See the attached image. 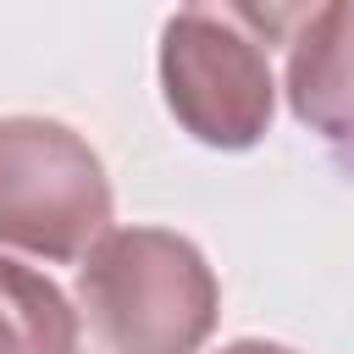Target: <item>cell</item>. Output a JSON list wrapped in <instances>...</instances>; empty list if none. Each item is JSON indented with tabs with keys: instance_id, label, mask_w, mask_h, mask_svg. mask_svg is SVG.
Segmentation results:
<instances>
[{
	"instance_id": "obj_1",
	"label": "cell",
	"mask_w": 354,
	"mask_h": 354,
	"mask_svg": "<svg viewBox=\"0 0 354 354\" xmlns=\"http://www.w3.org/2000/svg\"><path fill=\"white\" fill-rule=\"evenodd\" d=\"M77 304L105 354H194L216 326V277L177 232L111 227L77 266Z\"/></svg>"
},
{
	"instance_id": "obj_2",
	"label": "cell",
	"mask_w": 354,
	"mask_h": 354,
	"mask_svg": "<svg viewBox=\"0 0 354 354\" xmlns=\"http://www.w3.org/2000/svg\"><path fill=\"white\" fill-rule=\"evenodd\" d=\"M111 232V183L100 155L61 122H0V243L77 260Z\"/></svg>"
},
{
	"instance_id": "obj_3",
	"label": "cell",
	"mask_w": 354,
	"mask_h": 354,
	"mask_svg": "<svg viewBox=\"0 0 354 354\" xmlns=\"http://www.w3.org/2000/svg\"><path fill=\"white\" fill-rule=\"evenodd\" d=\"M171 116L216 149H243L271 122V66L232 11H177L160 33Z\"/></svg>"
},
{
	"instance_id": "obj_4",
	"label": "cell",
	"mask_w": 354,
	"mask_h": 354,
	"mask_svg": "<svg viewBox=\"0 0 354 354\" xmlns=\"http://www.w3.org/2000/svg\"><path fill=\"white\" fill-rule=\"evenodd\" d=\"M288 100L315 133L354 138V0L299 11V33L288 44Z\"/></svg>"
},
{
	"instance_id": "obj_5",
	"label": "cell",
	"mask_w": 354,
	"mask_h": 354,
	"mask_svg": "<svg viewBox=\"0 0 354 354\" xmlns=\"http://www.w3.org/2000/svg\"><path fill=\"white\" fill-rule=\"evenodd\" d=\"M0 354H77V315L66 293L0 254Z\"/></svg>"
},
{
	"instance_id": "obj_6",
	"label": "cell",
	"mask_w": 354,
	"mask_h": 354,
	"mask_svg": "<svg viewBox=\"0 0 354 354\" xmlns=\"http://www.w3.org/2000/svg\"><path fill=\"white\" fill-rule=\"evenodd\" d=\"M221 354H293V348H277V343H232Z\"/></svg>"
}]
</instances>
